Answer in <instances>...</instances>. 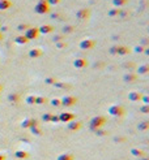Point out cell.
<instances>
[{"instance_id": "cell-37", "label": "cell", "mask_w": 149, "mask_h": 160, "mask_svg": "<svg viewBox=\"0 0 149 160\" xmlns=\"http://www.w3.org/2000/svg\"><path fill=\"white\" fill-rule=\"evenodd\" d=\"M144 49H145V47H144V46H140V44H139V46H136V47L134 48V51H135L136 53H143Z\"/></svg>"}, {"instance_id": "cell-26", "label": "cell", "mask_w": 149, "mask_h": 160, "mask_svg": "<svg viewBox=\"0 0 149 160\" xmlns=\"http://www.w3.org/2000/svg\"><path fill=\"white\" fill-rule=\"evenodd\" d=\"M30 132H31V134H34V136H41V134H42V128H41L39 124H38V125H35V126H31Z\"/></svg>"}, {"instance_id": "cell-16", "label": "cell", "mask_w": 149, "mask_h": 160, "mask_svg": "<svg viewBox=\"0 0 149 160\" xmlns=\"http://www.w3.org/2000/svg\"><path fill=\"white\" fill-rule=\"evenodd\" d=\"M42 56H43V51L41 48H31L29 51V57H31V59H39Z\"/></svg>"}, {"instance_id": "cell-14", "label": "cell", "mask_w": 149, "mask_h": 160, "mask_svg": "<svg viewBox=\"0 0 149 160\" xmlns=\"http://www.w3.org/2000/svg\"><path fill=\"white\" fill-rule=\"evenodd\" d=\"M137 78H139V74L136 73H132V72H128L127 74H124V82H127V83H134L137 81Z\"/></svg>"}, {"instance_id": "cell-34", "label": "cell", "mask_w": 149, "mask_h": 160, "mask_svg": "<svg viewBox=\"0 0 149 160\" xmlns=\"http://www.w3.org/2000/svg\"><path fill=\"white\" fill-rule=\"evenodd\" d=\"M65 38H64V34H58V35H55V37L53 38V40H54V43H56V42H62V40H64Z\"/></svg>"}, {"instance_id": "cell-12", "label": "cell", "mask_w": 149, "mask_h": 160, "mask_svg": "<svg viewBox=\"0 0 149 160\" xmlns=\"http://www.w3.org/2000/svg\"><path fill=\"white\" fill-rule=\"evenodd\" d=\"M67 128H68V130H71V132H78V130L82 128V124H81L80 121L72 120V121H69V122H68Z\"/></svg>"}, {"instance_id": "cell-20", "label": "cell", "mask_w": 149, "mask_h": 160, "mask_svg": "<svg viewBox=\"0 0 149 160\" xmlns=\"http://www.w3.org/2000/svg\"><path fill=\"white\" fill-rule=\"evenodd\" d=\"M12 1L11 0H0V11H7L12 7Z\"/></svg>"}, {"instance_id": "cell-3", "label": "cell", "mask_w": 149, "mask_h": 160, "mask_svg": "<svg viewBox=\"0 0 149 160\" xmlns=\"http://www.w3.org/2000/svg\"><path fill=\"white\" fill-rule=\"evenodd\" d=\"M109 115L110 116H114V117H122L126 115V109H124L123 105L120 104H114L109 108Z\"/></svg>"}, {"instance_id": "cell-2", "label": "cell", "mask_w": 149, "mask_h": 160, "mask_svg": "<svg viewBox=\"0 0 149 160\" xmlns=\"http://www.w3.org/2000/svg\"><path fill=\"white\" fill-rule=\"evenodd\" d=\"M51 11V7L47 4V0H38V3L34 7V12L38 14H47Z\"/></svg>"}, {"instance_id": "cell-10", "label": "cell", "mask_w": 149, "mask_h": 160, "mask_svg": "<svg viewBox=\"0 0 149 160\" xmlns=\"http://www.w3.org/2000/svg\"><path fill=\"white\" fill-rule=\"evenodd\" d=\"M88 65H89V61L84 57H78L73 61V67L76 69H84V68H86Z\"/></svg>"}, {"instance_id": "cell-11", "label": "cell", "mask_w": 149, "mask_h": 160, "mask_svg": "<svg viewBox=\"0 0 149 160\" xmlns=\"http://www.w3.org/2000/svg\"><path fill=\"white\" fill-rule=\"evenodd\" d=\"M58 116H59L60 122H69V121L76 119V116H74L73 113H71V112H62V113L58 115Z\"/></svg>"}, {"instance_id": "cell-7", "label": "cell", "mask_w": 149, "mask_h": 160, "mask_svg": "<svg viewBox=\"0 0 149 160\" xmlns=\"http://www.w3.org/2000/svg\"><path fill=\"white\" fill-rule=\"evenodd\" d=\"M90 9L89 8H80L78 11H76V17L80 21H88L90 18Z\"/></svg>"}, {"instance_id": "cell-22", "label": "cell", "mask_w": 149, "mask_h": 160, "mask_svg": "<svg viewBox=\"0 0 149 160\" xmlns=\"http://www.w3.org/2000/svg\"><path fill=\"white\" fill-rule=\"evenodd\" d=\"M148 129H149V121L145 120L137 124V130H140V132H146Z\"/></svg>"}, {"instance_id": "cell-25", "label": "cell", "mask_w": 149, "mask_h": 160, "mask_svg": "<svg viewBox=\"0 0 149 160\" xmlns=\"http://www.w3.org/2000/svg\"><path fill=\"white\" fill-rule=\"evenodd\" d=\"M128 3H130V0H112V4L116 8H122V7L127 5Z\"/></svg>"}, {"instance_id": "cell-48", "label": "cell", "mask_w": 149, "mask_h": 160, "mask_svg": "<svg viewBox=\"0 0 149 160\" xmlns=\"http://www.w3.org/2000/svg\"><path fill=\"white\" fill-rule=\"evenodd\" d=\"M7 29H8L7 26H3V28H1V30H3V31H7Z\"/></svg>"}, {"instance_id": "cell-15", "label": "cell", "mask_w": 149, "mask_h": 160, "mask_svg": "<svg viewBox=\"0 0 149 160\" xmlns=\"http://www.w3.org/2000/svg\"><path fill=\"white\" fill-rule=\"evenodd\" d=\"M38 30H39V34H51L54 30H55V28H54L53 25H42V26H39L38 28Z\"/></svg>"}, {"instance_id": "cell-9", "label": "cell", "mask_w": 149, "mask_h": 160, "mask_svg": "<svg viewBox=\"0 0 149 160\" xmlns=\"http://www.w3.org/2000/svg\"><path fill=\"white\" fill-rule=\"evenodd\" d=\"M38 125V121L33 117H28V119H24L21 122V128L22 129H30L31 126H35Z\"/></svg>"}, {"instance_id": "cell-33", "label": "cell", "mask_w": 149, "mask_h": 160, "mask_svg": "<svg viewBox=\"0 0 149 160\" xmlns=\"http://www.w3.org/2000/svg\"><path fill=\"white\" fill-rule=\"evenodd\" d=\"M55 47H56L58 49L65 48V47H67V42H65V40H62V42H56V43H55Z\"/></svg>"}, {"instance_id": "cell-18", "label": "cell", "mask_w": 149, "mask_h": 160, "mask_svg": "<svg viewBox=\"0 0 149 160\" xmlns=\"http://www.w3.org/2000/svg\"><path fill=\"white\" fill-rule=\"evenodd\" d=\"M15 156L17 157V159H21V160H26L29 159V152L25 150H17L15 152Z\"/></svg>"}, {"instance_id": "cell-24", "label": "cell", "mask_w": 149, "mask_h": 160, "mask_svg": "<svg viewBox=\"0 0 149 160\" xmlns=\"http://www.w3.org/2000/svg\"><path fill=\"white\" fill-rule=\"evenodd\" d=\"M149 73V65H140L136 69V74H148Z\"/></svg>"}, {"instance_id": "cell-43", "label": "cell", "mask_w": 149, "mask_h": 160, "mask_svg": "<svg viewBox=\"0 0 149 160\" xmlns=\"http://www.w3.org/2000/svg\"><path fill=\"white\" fill-rule=\"evenodd\" d=\"M141 102H143L144 104H149V96L148 95H143L141 96Z\"/></svg>"}, {"instance_id": "cell-45", "label": "cell", "mask_w": 149, "mask_h": 160, "mask_svg": "<svg viewBox=\"0 0 149 160\" xmlns=\"http://www.w3.org/2000/svg\"><path fill=\"white\" fill-rule=\"evenodd\" d=\"M58 17H60L59 13H53V14H51V18H58Z\"/></svg>"}, {"instance_id": "cell-41", "label": "cell", "mask_w": 149, "mask_h": 160, "mask_svg": "<svg viewBox=\"0 0 149 160\" xmlns=\"http://www.w3.org/2000/svg\"><path fill=\"white\" fill-rule=\"evenodd\" d=\"M140 112H143V113H149V104H144L143 107L140 108Z\"/></svg>"}, {"instance_id": "cell-28", "label": "cell", "mask_w": 149, "mask_h": 160, "mask_svg": "<svg viewBox=\"0 0 149 160\" xmlns=\"http://www.w3.org/2000/svg\"><path fill=\"white\" fill-rule=\"evenodd\" d=\"M54 86L58 87V89H71V85L69 83H64V82H60V81H56L54 83Z\"/></svg>"}, {"instance_id": "cell-6", "label": "cell", "mask_w": 149, "mask_h": 160, "mask_svg": "<svg viewBox=\"0 0 149 160\" xmlns=\"http://www.w3.org/2000/svg\"><path fill=\"white\" fill-rule=\"evenodd\" d=\"M78 102V99L76 98V96L73 95H64L62 99H60V103H62L63 107H72V105H74L76 103Z\"/></svg>"}, {"instance_id": "cell-29", "label": "cell", "mask_w": 149, "mask_h": 160, "mask_svg": "<svg viewBox=\"0 0 149 160\" xmlns=\"http://www.w3.org/2000/svg\"><path fill=\"white\" fill-rule=\"evenodd\" d=\"M47 102H49V99L46 96H35V104L42 105V104H46Z\"/></svg>"}, {"instance_id": "cell-39", "label": "cell", "mask_w": 149, "mask_h": 160, "mask_svg": "<svg viewBox=\"0 0 149 160\" xmlns=\"http://www.w3.org/2000/svg\"><path fill=\"white\" fill-rule=\"evenodd\" d=\"M50 122H55V124L60 122L59 116H58V115H51V120H50Z\"/></svg>"}, {"instance_id": "cell-40", "label": "cell", "mask_w": 149, "mask_h": 160, "mask_svg": "<svg viewBox=\"0 0 149 160\" xmlns=\"http://www.w3.org/2000/svg\"><path fill=\"white\" fill-rule=\"evenodd\" d=\"M42 120H43V122H50V120H51V113H45L43 116H42Z\"/></svg>"}, {"instance_id": "cell-47", "label": "cell", "mask_w": 149, "mask_h": 160, "mask_svg": "<svg viewBox=\"0 0 149 160\" xmlns=\"http://www.w3.org/2000/svg\"><path fill=\"white\" fill-rule=\"evenodd\" d=\"M0 160H7V156L4 154H0Z\"/></svg>"}, {"instance_id": "cell-51", "label": "cell", "mask_w": 149, "mask_h": 160, "mask_svg": "<svg viewBox=\"0 0 149 160\" xmlns=\"http://www.w3.org/2000/svg\"><path fill=\"white\" fill-rule=\"evenodd\" d=\"M139 160H140V159H139Z\"/></svg>"}, {"instance_id": "cell-38", "label": "cell", "mask_w": 149, "mask_h": 160, "mask_svg": "<svg viewBox=\"0 0 149 160\" xmlns=\"http://www.w3.org/2000/svg\"><path fill=\"white\" fill-rule=\"evenodd\" d=\"M60 1H62V0H47V4H49L50 7H54V5L60 4Z\"/></svg>"}, {"instance_id": "cell-36", "label": "cell", "mask_w": 149, "mask_h": 160, "mask_svg": "<svg viewBox=\"0 0 149 160\" xmlns=\"http://www.w3.org/2000/svg\"><path fill=\"white\" fill-rule=\"evenodd\" d=\"M28 28H29L28 24H20L19 26H17V30H19V31H22V33H24V31L26 30Z\"/></svg>"}, {"instance_id": "cell-1", "label": "cell", "mask_w": 149, "mask_h": 160, "mask_svg": "<svg viewBox=\"0 0 149 160\" xmlns=\"http://www.w3.org/2000/svg\"><path fill=\"white\" fill-rule=\"evenodd\" d=\"M107 122V120H106L105 116H101V115H98V116H94L92 120H90L89 122V126H90V130H97V129H101L102 126H105V124Z\"/></svg>"}, {"instance_id": "cell-5", "label": "cell", "mask_w": 149, "mask_h": 160, "mask_svg": "<svg viewBox=\"0 0 149 160\" xmlns=\"http://www.w3.org/2000/svg\"><path fill=\"white\" fill-rule=\"evenodd\" d=\"M24 35L28 38L29 40L38 39V37H39V30H38V28H35V26H29V28L24 31Z\"/></svg>"}, {"instance_id": "cell-30", "label": "cell", "mask_w": 149, "mask_h": 160, "mask_svg": "<svg viewBox=\"0 0 149 160\" xmlns=\"http://www.w3.org/2000/svg\"><path fill=\"white\" fill-rule=\"evenodd\" d=\"M73 30H74V28L72 25H65L62 30V34H71V33H73Z\"/></svg>"}, {"instance_id": "cell-23", "label": "cell", "mask_w": 149, "mask_h": 160, "mask_svg": "<svg viewBox=\"0 0 149 160\" xmlns=\"http://www.w3.org/2000/svg\"><path fill=\"white\" fill-rule=\"evenodd\" d=\"M58 160H74V156L71 152H63L58 156Z\"/></svg>"}, {"instance_id": "cell-19", "label": "cell", "mask_w": 149, "mask_h": 160, "mask_svg": "<svg viewBox=\"0 0 149 160\" xmlns=\"http://www.w3.org/2000/svg\"><path fill=\"white\" fill-rule=\"evenodd\" d=\"M8 100H9L11 103H20L21 102V95L17 94V92L9 94V95H8Z\"/></svg>"}, {"instance_id": "cell-8", "label": "cell", "mask_w": 149, "mask_h": 160, "mask_svg": "<svg viewBox=\"0 0 149 160\" xmlns=\"http://www.w3.org/2000/svg\"><path fill=\"white\" fill-rule=\"evenodd\" d=\"M97 46V42L94 39H90V38H88V39H84L80 42V48L84 49V51H89V49H93L94 47Z\"/></svg>"}, {"instance_id": "cell-35", "label": "cell", "mask_w": 149, "mask_h": 160, "mask_svg": "<svg viewBox=\"0 0 149 160\" xmlns=\"http://www.w3.org/2000/svg\"><path fill=\"white\" fill-rule=\"evenodd\" d=\"M56 81H58V80H56L55 77H47V78H45V83H47V85H54Z\"/></svg>"}, {"instance_id": "cell-13", "label": "cell", "mask_w": 149, "mask_h": 160, "mask_svg": "<svg viewBox=\"0 0 149 160\" xmlns=\"http://www.w3.org/2000/svg\"><path fill=\"white\" fill-rule=\"evenodd\" d=\"M141 96H143V94H141V92H139V91L128 92V100H130V102H134V103L141 102Z\"/></svg>"}, {"instance_id": "cell-32", "label": "cell", "mask_w": 149, "mask_h": 160, "mask_svg": "<svg viewBox=\"0 0 149 160\" xmlns=\"http://www.w3.org/2000/svg\"><path fill=\"white\" fill-rule=\"evenodd\" d=\"M50 103H51V105H53V107H60V105H62L60 99H58V98L51 99V100H50Z\"/></svg>"}, {"instance_id": "cell-49", "label": "cell", "mask_w": 149, "mask_h": 160, "mask_svg": "<svg viewBox=\"0 0 149 160\" xmlns=\"http://www.w3.org/2000/svg\"><path fill=\"white\" fill-rule=\"evenodd\" d=\"M3 91V85H0V92Z\"/></svg>"}, {"instance_id": "cell-17", "label": "cell", "mask_w": 149, "mask_h": 160, "mask_svg": "<svg viewBox=\"0 0 149 160\" xmlns=\"http://www.w3.org/2000/svg\"><path fill=\"white\" fill-rule=\"evenodd\" d=\"M131 154L134 155L135 157H137V159H143V157L146 156V152L143 150H139V148H132L131 150Z\"/></svg>"}, {"instance_id": "cell-27", "label": "cell", "mask_w": 149, "mask_h": 160, "mask_svg": "<svg viewBox=\"0 0 149 160\" xmlns=\"http://www.w3.org/2000/svg\"><path fill=\"white\" fill-rule=\"evenodd\" d=\"M120 8H116V7H115V8H112V9H110L109 12H107V14L110 16V17H118L119 14H120Z\"/></svg>"}, {"instance_id": "cell-31", "label": "cell", "mask_w": 149, "mask_h": 160, "mask_svg": "<svg viewBox=\"0 0 149 160\" xmlns=\"http://www.w3.org/2000/svg\"><path fill=\"white\" fill-rule=\"evenodd\" d=\"M25 103L29 105H34L35 104V95H28L25 98Z\"/></svg>"}, {"instance_id": "cell-42", "label": "cell", "mask_w": 149, "mask_h": 160, "mask_svg": "<svg viewBox=\"0 0 149 160\" xmlns=\"http://www.w3.org/2000/svg\"><path fill=\"white\" fill-rule=\"evenodd\" d=\"M94 132H96L97 136H106V134H107V132H105V130H101V129H97V130H94Z\"/></svg>"}, {"instance_id": "cell-50", "label": "cell", "mask_w": 149, "mask_h": 160, "mask_svg": "<svg viewBox=\"0 0 149 160\" xmlns=\"http://www.w3.org/2000/svg\"><path fill=\"white\" fill-rule=\"evenodd\" d=\"M3 39V34H1V33H0V40Z\"/></svg>"}, {"instance_id": "cell-44", "label": "cell", "mask_w": 149, "mask_h": 160, "mask_svg": "<svg viewBox=\"0 0 149 160\" xmlns=\"http://www.w3.org/2000/svg\"><path fill=\"white\" fill-rule=\"evenodd\" d=\"M114 141L115 142H126V138L124 137H115Z\"/></svg>"}, {"instance_id": "cell-46", "label": "cell", "mask_w": 149, "mask_h": 160, "mask_svg": "<svg viewBox=\"0 0 149 160\" xmlns=\"http://www.w3.org/2000/svg\"><path fill=\"white\" fill-rule=\"evenodd\" d=\"M141 43L144 44V47H145L146 44H148V40H146V38H143V42H141ZM143 44H140V46H143Z\"/></svg>"}, {"instance_id": "cell-21", "label": "cell", "mask_w": 149, "mask_h": 160, "mask_svg": "<svg viewBox=\"0 0 149 160\" xmlns=\"http://www.w3.org/2000/svg\"><path fill=\"white\" fill-rule=\"evenodd\" d=\"M15 42L17 44H28L29 42H30V40L28 39V38L25 37L24 34H21V35H19V37H16L15 38Z\"/></svg>"}, {"instance_id": "cell-4", "label": "cell", "mask_w": 149, "mask_h": 160, "mask_svg": "<svg viewBox=\"0 0 149 160\" xmlns=\"http://www.w3.org/2000/svg\"><path fill=\"white\" fill-rule=\"evenodd\" d=\"M110 53L119 55V56H126L128 53H131V48L127 46H114L110 48Z\"/></svg>"}]
</instances>
